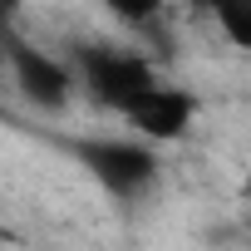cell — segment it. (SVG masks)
<instances>
[{
	"instance_id": "6",
	"label": "cell",
	"mask_w": 251,
	"mask_h": 251,
	"mask_svg": "<svg viewBox=\"0 0 251 251\" xmlns=\"http://www.w3.org/2000/svg\"><path fill=\"white\" fill-rule=\"evenodd\" d=\"M103 10H113L123 25H158V15H163V0H99Z\"/></svg>"
},
{
	"instance_id": "3",
	"label": "cell",
	"mask_w": 251,
	"mask_h": 251,
	"mask_svg": "<svg viewBox=\"0 0 251 251\" xmlns=\"http://www.w3.org/2000/svg\"><path fill=\"white\" fill-rule=\"evenodd\" d=\"M0 45H5V59H10V74H15L20 94H25L35 108H50V113H54V108H64V103L74 99V89H79L74 64H64V59H54V54H45V50L15 40V30L0 35Z\"/></svg>"
},
{
	"instance_id": "7",
	"label": "cell",
	"mask_w": 251,
	"mask_h": 251,
	"mask_svg": "<svg viewBox=\"0 0 251 251\" xmlns=\"http://www.w3.org/2000/svg\"><path fill=\"white\" fill-rule=\"evenodd\" d=\"M197 5H207V10H212V5H217V0H197Z\"/></svg>"
},
{
	"instance_id": "1",
	"label": "cell",
	"mask_w": 251,
	"mask_h": 251,
	"mask_svg": "<svg viewBox=\"0 0 251 251\" xmlns=\"http://www.w3.org/2000/svg\"><path fill=\"white\" fill-rule=\"evenodd\" d=\"M69 64L84 84V94L108 108V113H128L148 89H158V69L148 54L138 50H118V45H74L69 50Z\"/></svg>"
},
{
	"instance_id": "5",
	"label": "cell",
	"mask_w": 251,
	"mask_h": 251,
	"mask_svg": "<svg viewBox=\"0 0 251 251\" xmlns=\"http://www.w3.org/2000/svg\"><path fill=\"white\" fill-rule=\"evenodd\" d=\"M212 15L236 50H251V0H217Z\"/></svg>"
},
{
	"instance_id": "4",
	"label": "cell",
	"mask_w": 251,
	"mask_h": 251,
	"mask_svg": "<svg viewBox=\"0 0 251 251\" xmlns=\"http://www.w3.org/2000/svg\"><path fill=\"white\" fill-rule=\"evenodd\" d=\"M123 118H128L133 133H143V138H153V143H173V138H182V133L192 128V118H197V94L173 89V84H158V89H148Z\"/></svg>"
},
{
	"instance_id": "2",
	"label": "cell",
	"mask_w": 251,
	"mask_h": 251,
	"mask_svg": "<svg viewBox=\"0 0 251 251\" xmlns=\"http://www.w3.org/2000/svg\"><path fill=\"white\" fill-rule=\"evenodd\" d=\"M69 153H74V158L89 168V177H94L108 197H118V202H138V197L158 182V173H163V158H158V148H148V143L74 138Z\"/></svg>"
}]
</instances>
